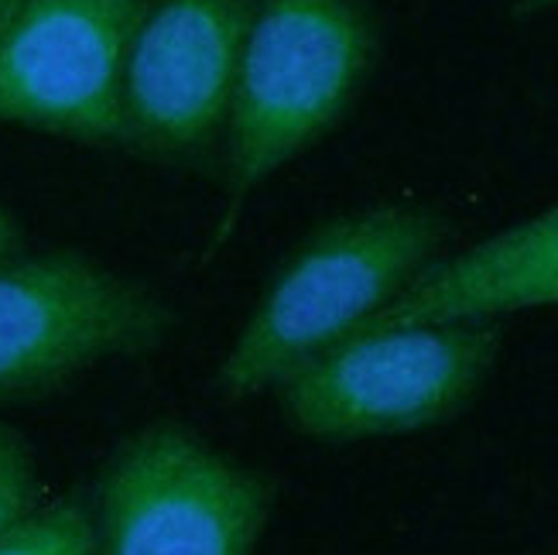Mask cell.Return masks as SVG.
<instances>
[{
	"label": "cell",
	"instance_id": "1",
	"mask_svg": "<svg viewBox=\"0 0 558 555\" xmlns=\"http://www.w3.org/2000/svg\"><path fill=\"white\" fill-rule=\"evenodd\" d=\"M442 240V216L422 206L360 209L319 227L284 261L223 357L216 374L220 395L244 401L339 343L398 299Z\"/></svg>",
	"mask_w": 558,
	"mask_h": 555
},
{
	"label": "cell",
	"instance_id": "2",
	"mask_svg": "<svg viewBox=\"0 0 558 555\" xmlns=\"http://www.w3.org/2000/svg\"><path fill=\"white\" fill-rule=\"evenodd\" d=\"M374 52L363 0H257L227 120L233 206L339 124Z\"/></svg>",
	"mask_w": 558,
	"mask_h": 555
},
{
	"label": "cell",
	"instance_id": "3",
	"mask_svg": "<svg viewBox=\"0 0 558 555\" xmlns=\"http://www.w3.org/2000/svg\"><path fill=\"white\" fill-rule=\"evenodd\" d=\"M500 350L494 319L360 326L278 381L284 419L315 439H367L446 422Z\"/></svg>",
	"mask_w": 558,
	"mask_h": 555
},
{
	"label": "cell",
	"instance_id": "4",
	"mask_svg": "<svg viewBox=\"0 0 558 555\" xmlns=\"http://www.w3.org/2000/svg\"><path fill=\"white\" fill-rule=\"evenodd\" d=\"M268 508V480L158 422L120 443L100 476L96 555H254Z\"/></svg>",
	"mask_w": 558,
	"mask_h": 555
},
{
	"label": "cell",
	"instance_id": "5",
	"mask_svg": "<svg viewBox=\"0 0 558 555\" xmlns=\"http://www.w3.org/2000/svg\"><path fill=\"white\" fill-rule=\"evenodd\" d=\"M175 312L83 254L0 264V401L52 391L104 360L155 350Z\"/></svg>",
	"mask_w": 558,
	"mask_h": 555
},
{
	"label": "cell",
	"instance_id": "6",
	"mask_svg": "<svg viewBox=\"0 0 558 555\" xmlns=\"http://www.w3.org/2000/svg\"><path fill=\"white\" fill-rule=\"evenodd\" d=\"M144 0H14L0 21V120L124 144V65Z\"/></svg>",
	"mask_w": 558,
	"mask_h": 555
},
{
	"label": "cell",
	"instance_id": "7",
	"mask_svg": "<svg viewBox=\"0 0 558 555\" xmlns=\"http://www.w3.org/2000/svg\"><path fill=\"white\" fill-rule=\"evenodd\" d=\"M257 0H161L144 11L124 65V144L189 158L233 107Z\"/></svg>",
	"mask_w": 558,
	"mask_h": 555
},
{
	"label": "cell",
	"instance_id": "8",
	"mask_svg": "<svg viewBox=\"0 0 558 555\" xmlns=\"http://www.w3.org/2000/svg\"><path fill=\"white\" fill-rule=\"evenodd\" d=\"M538 305H558V203L463 254L428 264L363 326L494 319Z\"/></svg>",
	"mask_w": 558,
	"mask_h": 555
},
{
	"label": "cell",
	"instance_id": "9",
	"mask_svg": "<svg viewBox=\"0 0 558 555\" xmlns=\"http://www.w3.org/2000/svg\"><path fill=\"white\" fill-rule=\"evenodd\" d=\"M0 555H96V524L80 497L24 515L0 539Z\"/></svg>",
	"mask_w": 558,
	"mask_h": 555
},
{
	"label": "cell",
	"instance_id": "10",
	"mask_svg": "<svg viewBox=\"0 0 558 555\" xmlns=\"http://www.w3.org/2000/svg\"><path fill=\"white\" fill-rule=\"evenodd\" d=\"M32 504H35V463L28 456V446L21 443L17 432L0 425V539L24 515H32Z\"/></svg>",
	"mask_w": 558,
	"mask_h": 555
},
{
	"label": "cell",
	"instance_id": "11",
	"mask_svg": "<svg viewBox=\"0 0 558 555\" xmlns=\"http://www.w3.org/2000/svg\"><path fill=\"white\" fill-rule=\"evenodd\" d=\"M14 248H17V230L11 224V216L0 209V264H4L14 254Z\"/></svg>",
	"mask_w": 558,
	"mask_h": 555
},
{
	"label": "cell",
	"instance_id": "12",
	"mask_svg": "<svg viewBox=\"0 0 558 555\" xmlns=\"http://www.w3.org/2000/svg\"><path fill=\"white\" fill-rule=\"evenodd\" d=\"M555 8H558V0H518L514 14L531 17V14H545V11H555Z\"/></svg>",
	"mask_w": 558,
	"mask_h": 555
},
{
	"label": "cell",
	"instance_id": "13",
	"mask_svg": "<svg viewBox=\"0 0 558 555\" xmlns=\"http://www.w3.org/2000/svg\"><path fill=\"white\" fill-rule=\"evenodd\" d=\"M11 4H14V0H0V21H4V14H8Z\"/></svg>",
	"mask_w": 558,
	"mask_h": 555
}]
</instances>
